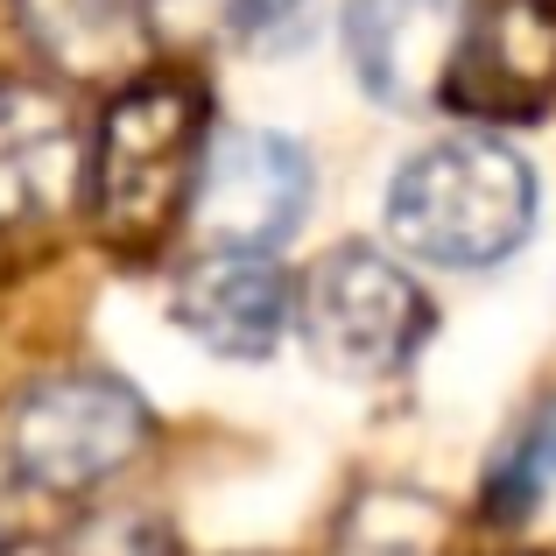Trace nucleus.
<instances>
[{
	"mask_svg": "<svg viewBox=\"0 0 556 556\" xmlns=\"http://www.w3.org/2000/svg\"><path fill=\"white\" fill-rule=\"evenodd\" d=\"M149 408L113 374H50L8 408V465L42 493H85L141 458Z\"/></svg>",
	"mask_w": 556,
	"mask_h": 556,
	"instance_id": "20e7f679",
	"label": "nucleus"
},
{
	"mask_svg": "<svg viewBox=\"0 0 556 556\" xmlns=\"http://www.w3.org/2000/svg\"><path fill=\"white\" fill-rule=\"evenodd\" d=\"M169 42H275L303 22V0H141Z\"/></svg>",
	"mask_w": 556,
	"mask_h": 556,
	"instance_id": "ddd939ff",
	"label": "nucleus"
},
{
	"mask_svg": "<svg viewBox=\"0 0 556 556\" xmlns=\"http://www.w3.org/2000/svg\"><path fill=\"white\" fill-rule=\"evenodd\" d=\"M56 556H177V535L149 507H99L64 529Z\"/></svg>",
	"mask_w": 556,
	"mask_h": 556,
	"instance_id": "4468645a",
	"label": "nucleus"
},
{
	"mask_svg": "<svg viewBox=\"0 0 556 556\" xmlns=\"http://www.w3.org/2000/svg\"><path fill=\"white\" fill-rule=\"evenodd\" d=\"M190 212L212 254H275L311 212V155L275 127H232L204 149Z\"/></svg>",
	"mask_w": 556,
	"mask_h": 556,
	"instance_id": "39448f33",
	"label": "nucleus"
},
{
	"mask_svg": "<svg viewBox=\"0 0 556 556\" xmlns=\"http://www.w3.org/2000/svg\"><path fill=\"white\" fill-rule=\"evenodd\" d=\"M339 556H444V507L408 486H374L345 507Z\"/></svg>",
	"mask_w": 556,
	"mask_h": 556,
	"instance_id": "f8f14e48",
	"label": "nucleus"
},
{
	"mask_svg": "<svg viewBox=\"0 0 556 556\" xmlns=\"http://www.w3.org/2000/svg\"><path fill=\"white\" fill-rule=\"evenodd\" d=\"M458 0H345V64L388 113H416L444 92L458 50Z\"/></svg>",
	"mask_w": 556,
	"mask_h": 556,
	"instance_id": "6e6552de",
	"label": "nucleus"
},
{
	"mask_svg": "<svg viewBox=\"0 0 556 556\" xmlns=\"http://www.w3.org/2000/svg\"><path fill=\"white\" fill-rule=\"evenodd\" d=\"M212 106H204V85L184 71H149V78H127V92L106 106L92 141V218L106 232V247L121 254H149L177 212L198 190L204 149H212Z\"/></svg>",
	"mask_w": 556,
	"mask_h": 556,
	"instance_id": "f257e3e1",
	"label": "nucleus"
},
{
	"mask_svg": "<svg viewBox=\"0 0 556 556\" xmlns=\"http://www.w3.org/2000/svg\"><path fill=\"white\" fill-rule=\"evenodd\" d=\"M444 99L465 121H535L556 99V0H479L458 22Z\"/></svg>",
	"mask_w": 556,
	"mask_h": 556,
	"instance_id": "423d86ee",
	"label": "nucleus"
},
{
	"mask_svg": "<svg viewBox=\"0 0 556 556\" xmlns=\"http://www.w3.org/2000/svg\"><path fill=\"white\" fill-rule=\"evenodd\" d=\"M549 493H556V402H535L529 416L507 430V444L493 451L479 507H486V521H521V515H535Z\"/></svg>",
	"mask_w": 556,
	"mask_h": 556,
	"instance_id": "9b49d317",
	"label": "nucleus"
},
{
	"mask_svg": "<svg viewBox=\"0 0 556 556\" xmlns=\"http://www.w3.org/2000/svg\"><path fill=\"white\" fill-rule=\"evenodd\" d=\"M14 28L50 71L78 85L127 78L149 50V14L141 0H14Z\"/></svg>",
	"mask_w": 556,
	"mask_h": 556,
	"instance_id": "9d476101",
	"label": "nucleus"
},
{
	"mask_svg": "<svg viewBox=\"0 0 556 556\" xmlns=\"http://www.w3.org/2000/svg\"><path fill=\"white\" fill-rule=\"evenodd\" d=\"M85 135L78 113L50 85L0 78V226H50L85 190Z\"/></svg>",
	"mask_w": 556,
	"mask_h": 556,
	"instance_id": "0eeeda50",
	"label": "nucleus"
},
{
	"mask_svg": "<svg viewBox=\"0 0 556 556\" xmlns=\"http://www.w3.org/2000/svg\"><path fill=\"white\" fill-rule=\"evenodd\" d=\"M535 226V169L493 135H444L388 184V232L430 268H493Z\"/></svg>",
	"mask_w": 556,
	"mask_h": 556,
	"instance_id": "f03ea898",
	"label": "nucleus"
},
{
	"mask_svg": "<svg viewBox=\"0 0 556 556\" xmlns=\"http://www.w3.org/2000/svg\"><path fill=\"white\" fill-rule=\"evenodd\" d=\"M0 268H8V247H0Z\"/></svg>",
	"mask_w": 556,
	"mask_h": 556,
	"instance_id": "2eb2a0df",
	"label": "nucleus"
},
{
	"mask_svg": "<svg viewBox=\"0 0 556 556\" xmlns=\"http://www.w3.org/2000/svg\"><path fill=\"white\" fill-rule=\"evenodd\" d=\"M169 317L212 359H268L296 317V282L268 254H198L177 275Z\"/></svg>",
	"mask_w": 556,
	"mask_h": 556,
	"instance_id": "1a4fd4ad",
	"label": "nucleus"
},
{
	"mask_svg": "<svg viewBox=\"0 0 556 556\" xmlns=\"http://www.w3.org/2000/svg\"><path fill=\"white\" fill-rule=\"evenodd\" d=\"M303 345L339 380H388L416 359L430 331V303L380 247H331L296 282Z\"/></svg>",
	"mask_w": 556,
	"mask_h": 556,
	"instance_id": "7ed1b4c3",
	"label": "nucleus"
}]
</instances>
